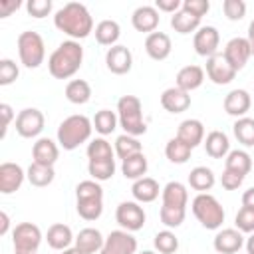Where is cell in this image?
I'll return each mask as SVG.
<instances>
[{
    "mask_svg": "<svg viewBox=\"0 0 254 254\" xmlns=\"http://www.w3.org/2000/svg\"><path fill=\"white\" fill-rule=\"evenodd\" d=\"M18 75H20V69H18L16 62L10 58H2L0 60V85L14 83L18 79Z\"/></svg>",
    "mask_w": 254,
    "mask_h": 254,
    "instance_id": "7dc6e473",
    "label": "cell"
},
{
    "mask_svg": "<svg viewBox=\"0 0 254 254\" xmlns=\"http://www.w3.org/2000/svg\"><path fill=\"white\" fill-rule=\"evenodd\" d=\"M242 183H244V177H242V175H238V173H234V171L224 169V171H222V175H220V185H222L226 190H236Z\"/></svg>",
    "mask_w": 254,
    "mask_h": 254,
    "instance_id": "816d5d0a",
    "label": "cell"
},
{
    "mask_svg": "<svg viewBox=\"0 0 254 254\" xmlns=\"http://www.w3.org/2000/svg\"><path fill=\"white\" fill-rule=\"evenodd\" d=\"M161 222L167 226V228H177L185 222V216H187V208H177V206H161Z\"/></svg>",
    "mask_w": 254,
    "mask_h": 254,
    "instance_id": "ee69618b",
    "label": "cell"
},
{
    "mask_svg": "<svg viewBox=\"0 0 254 254\" xmlns=\"http://www.w3.org/2000/svg\"><path fill=\"white\" fill-rule=\"evenodd\" d=\"M244 246H246V252H248V254H254V232H252V234L246 238Z\"/></svg>",
    "mask_w": 254,
    "mask_h": 254,
    "instance_id": "91938a15",
    "label": "cell"
},
{
    "mask_svg": "<svg viewBox=\"0 0 254 254\" xmlns=\"http://www.w3.org/2000/svg\"><path fill=\"white\" fill-rule=\"evenodd\" d=\"M14 125H16V133L24 139H34L38 137L42 131H44V125H46V117L40 109L36 107H26L22 109L16 119H14Z\"/></svg>",
    "mask_w": 254,
    "mask_h": 254,
    "instance_id": "9c48e42d",
    "label": "cell"
},
{
    "mask_svg": "<svg viewBox=\"0 0 254 254\" xmlns=\"http://www.w3.org/2000/svg\"><path fill=\"white\" fill-rule=\"evenodd\" d=\"M250 105H252V95L246 89H232L224 97V111L236 119L246 117Z\"/></svg>",
    "mask_w": 254,
    "mask_h": 254,
    "instance_id": "ffe728a7",
    "label": "cell"
},
{
    "mask_svg": "<svg viewBox=\"0 0 254 254\" xmlns=\"http://www.w3.org/2000/svg\"><path fill=\"white\" fill-rule=\"evenodd\" d=\"M26 10L32 18H46L52 12V0H28Z\"/></svg>",
    "mask_w": 254,
    "mask_h": 254,
    "instance_id": "681fc988",
    "label": "cell"
},
{
    "mask_svg": "<svg viewBox=\"0 0 254 254\" xmlns=\"http://www.w3.org/2000/svg\"><path fill=\"white\" fill-rule=\"evenodd\" d=\"M75 208H77V214L91 222V220H97L103 212V198H85V200H77L75 202Z\"/></svg>",
    "mask_w": 254,
    "mask_h": 254,
    "instance_id": "7bdbcfd3",
    "label": "cell"
},
{
    "mask_svg": "<svg viewBox=\"0 0 254 254\" xmlns=\"http://www.w3.org/2000/svg\"><path fill=\"white\" fill-rule=\"evenodd\" d=\"M246 40H248L250 50H252V56H254V20H252L250 26H248V36H246Z\"/></svg>",
    "mask_w": 254,
    "mask_h": 254,
    "instance_id": "680465c9",
    "label": "cell"
},
{
    "mask_svg": "<svg viewBox=\"0 0 254 254\" xmlns=\"http://www.w3.org/2000/svg\"><path fill=\"white\" fill-rule=\"evenodd\" d=\"M202 145H204L206 155L212 157V159H226V155L230 153V141H228V135L222 133V131H218V129L210 131V133L204 137Z\"/></svg>",
    "mask_w": 254,
    "mask_h": 254,
    "instance_id": "484cf974",
    "label": "cell"
},
{
    "mask_svg": "<svg viewBox=\"0 0 254 254\" xmlns=\"http://www.w3.org/2000/svg\"><path fill=\"white\" fill-rule=\"evenodd\" d=\"M83 62V48L75 40L62 42L48 58V71L56 79H69L75 75Z\"/></svg>",
    "mask_w": 254,
    "mask_h": 254,
    "instance_id": "7a4b0ae2",
    "label": "cell"
},
{
    "mask_svg": "<svg viewBox=\"0 0 254 254\" xmlns=\"http://www.w3.org/2000/svg\"><path fill=\"white\" fill-rule=\"evenodd\" d=\"M161 105L169 113H183L190 107V95L187 91L179 89L177 85H173L161 93Z\"/></svg>",
    "mask_w": 254,
    "mask_h": 254,
    "instance_id": "44dd1931",
    "label": "cell"
},
{
    "mask_svg": "<svg viewBox=\"0 0 254 254\" xmlns=\"http://www.w3.org/2000/svg\"><path fill=\"white\" fill-rule=\"evenodd\" d=\"M190 153H192V149L187 143H183L179 137L169 139L165 145V157L175 165H185L190 159Z\"/></svg>",
    "mask_w": 254,
    "mask_h": 254,
    "instance_id": "d590c367",
    "label": "cell"
},
{
    "mask_svg": "<svg viewBox=\"0 0 254 254\" xmlns=\"http://www.w3.org/2000/svg\"><path fill=\"white\" fill-rule=\"evenodd\" d=\"M54 26L77 42L93 32V18L83 4L67 2L54 14Z\"/></svg>",
    "mask_w": 254,
    "mask_h": 254,
    "instance_id": "6da1fadb",
    "label": "cell"
},
{
    "mask_svg": "<svg viewBox=\"0 0 254 254\" xmlns=\"http://www.w3.org/2000/svg\"><path fill=\"white\" fill-rule=\"evenodd\" d=\"M222 56L226 58V62H228L236 71H240V69L248 64V60H250V56H252V50H250V44H248L246 38H232V40L224 46Z\"/></svg>",
    "mask_w": 254,
    "mask_h": 254,
    "instance_id": "5bb4252c",
    "label": "cell"
},
{
    "mask_svg": "<svg viewBox=\"0 0 254 254\" xmlns=\"http://www.w3.org/2000/svg\"><path fill=\"white\" fill-rule=\"evenodd\" d=\"M8 230H10V218H8V214L2 210V212H0V236L8 234Z\"/></svg>",
    "mask_w": 254,
    "mask_h": 254,
    "instance_id": "6f0895ef",
    "label": "cell"
},
{
    "mask_svg": "<svg viewBox=\"0 0 254 254\" xmlns=\"http://www.w3.org/2000/svg\"><path fill=\"white\" fill-rule=\"evenodd\" d=\"M91 123H93V129H95L101 137H105V135H111V133L117 129L119 117H117V113L111 111V109H99V111L95 113V117L91 119Z\"/></svg>",
    "mask_w": 254,
    "mask_h": 254,
    "instance_id": "e575fe53",
    "label": "cell"
},
{
    "mask_svg": "<svg viewBox=\"0 0 254 254\" xmlns=\"http://www.w3.org/2000/svg\"><path fill=\"white\" fill-rule=\"evenodd\" d=\"M183 10L196 18H202L210 10V2L208 0H183Z\"/></svg>",
    "mask_w": 254,
    "mask_h": 254,
    "instance_id": "f907efd6",
    "label": "cell"
},
{
    "mask_svg": "<svg viewBox=\"0 0 254 254\" xmlns=\"http://www.w3.org/2000/svg\"><path fill=\"white\" fill-rule=\"evenodd\" d=\"M62 254H83V252H79L75 246H71V248H67V250H62Z\"/></svg>",
    "mask_w": 254,
    "mask_h": 254,
    "instance_id": "94428289",
    "label": "cell"
},
{
    "mask_svg": "<svg viewBox=\"0 0 254 254\" xmlns=\"http://www.w3.org/2000/svg\"><path fill=\"white\" fill-rule=\"evenodd\" d=\"M202 81H204V69L200 65H194V64L181 67L179 73H177V77H175V85L179 89L187 91V93L198 89L202 85Z\"/></svg>",
    "mask_w": 254,
    "mask_h": 254,
    "instance_id": "7402d4cb",
    "label": "cell"
},
{
    "mask_svg": "<svg viewBox=\"0 0 254 254\" xmlns=\"http://www.w3.org/2000/svg\"><path fill=\"white\" fill-rule=\"evenodd\" d=\"M216 183V177L212 173V169L208 167H194L190 173H189V187L192 190H198V192H206L214 187Z\"/></svg>",
    "mask_w": 254,
    "mask_h": 254,
    "instance_id": "4dcf8cb0",
    "label": "cell"
},
{
    "mask_svg": "<svg viewBox=\"0 0 254 254\" xmlns=\"http://www.w3.org/2000/svg\"><path fill=\"white\" fill-rule=\"evenodd\" d=\"M137 153H143V145H141V141L137 137L123 133V135H119L115 139V155L121 161H125L127 157H133Z\"/></svg>",
    "mask_w": 254,
    "mask_h": 254,
    "instance_id": "74e56055",
    "label": "cell"
},
{
    "mask_svg": "<svg viewBox=\"0 0 254 254\" xmlns=\"http://www.w3.org/2000/svg\"><path fill=\"white\" fill-rule=\"evenodd\" d=\"M224 169L228 171H234L242 177H246L250 171H252V157L244 151V149H234L226 155L224 159Z\"/></svg>",
    "mask_w": 254,
    "mask_h": 254,
    "instance_id": "1f68e13d",
    "label": "cell"
},
{
    "mask_svg": "<svg viewBox=\"0 0 254 254\" xmlns=\"http://www.w3.org/2000/svg\"><path fill=\"white\" fill-rule=\"evenodd\" d=\"M115 220L121 226V230L137 232V230H141L145 226L147 214H145L143 206L137 200H123L115 208Z\"/></svg>",
    "mask_w": 254,
    "mask_h": 254,
    "instance_id": "ba28073f",
    "label": "cell"
},
{
    "mask_svg": "<svg viewBox=\"0 0 254 254\" xmlns=\"http://www.w3.org/2000/svg\"><path fill=\"white\" fill-rule=\"evenodd\" d=\"M153 246L161 254H175L179 250V238H177V234L171 228H165V230H159L155 234Z\"/></svg>",
    "mask_w": 254,
    "mask_h": 254,
    "instance_id": "b9f144b4",
    "label": "cell"
},
{
    "mask_svg": "<svg viewBox=\"0 0 254 254\" xmlns=\"http://www.w3.org/2000/svg\"><path fill=\"white\" fill-rule=\"evenodd\" d=\"M65 99L73 105H83L91 99V85L85 79H71L65 85Z\"/></svg>",
    "mask_w": 254,
    "mask_h": 254,
    "instance_id": "d6a6232c",
    "label": "cell"
},
{
    "mask_svg": "<svg viewBox=\"0 0 254 254\" xmlns=\"http://www.w3.org/2000/svg\"><path fill=\"white\" fill-rule=\"evenodd\" d=\"M242 206L254 208V187H250L248 190L242 192Z\"/></svg>",
    "mask_w": 254,
    "mask_h": 254,
    "instance_id": "9f6ffc18",
    "label": "cell"
},
{
    "mask_svg": "<svg viewBox=\"0 0 254 254\" xmlns=\"http://www.w3.org/2000/svg\"><path fill=\"white\" fill-rule=\"evenodd\" d=\"M105 65L111 73L115 75H125L131 71L133 67V54L127 46H113V48H107L105 52Z\"/></svg>",
    "mask_w": 254,
    "mask_h": 254,
    "instance_id": "7c38bea8",
    "label": "cell"
},
{
    "mask_svg": "<svg viewBox=\"0 0 254 254\" xmlns=\"http://www.w3.org/2000/svg\"><path fill=\"white\" fill-rule=\"evenodd\" d=\"M26 179L30 181L32 187L42 189V187H48V185L54 183L56 171H54V167H46V165L32 163V165L28 167V171H26Z\"/></svg>",
    "mask_w": 254,
    "mask_h": 254,
    "instance_id": "836d02e7",
    "label": "cell"
},
{
    "mask_svg": "<svg viewBox=\"0 0 254 254\" xmlns=\"http://www.w3.org/2000/svg\"><path fill=\"white\" fill-rule=\"evenodd\" d=\"M119 125L127 135L139 137L147 133V123L143 119V103L137 95H123L117 101Z\"/></svg>",
    "mask_w": 254,
    "mask_h": 254,
    "instance_id": "277c9868",
    "label": "cell"
},
{
    "mask_svg": "<svg viewBox=\"0 0 254 254\" xmlns=\"http://www.w3.org/2000/svg\"><path fill=\"white\" fill-rule=\"evenodd\" d=\"M161 198L165 206H177V208H187L189 202V190L183 183L179 181H171L163 187L161 190Z\"/></svg>",
    "mask_w": 254,
    "mask_h": 254,
    "instance_id": "83f0119b",
    "label": "cell"
},
{
    "mask_svg": "<svg viewBox=\"0 0 254 254\" xmlns=\"http://www.w3.org/2000/svg\"><path fill=\"white\" fill-rule=\"evenodd\" d=\"M155 8H157L159 12L177 14V12L183 8V2H181V0H157V2H155Z\"/></svg>",
    "mask_w": 254,
    "mask_h": 254,
    "instance_id": "f5cc1de1",
    "label": "cell"
},
{
    "mask_svg": "<svg viewBox=\"0 0 254 254\" xmlns=\"http://www.w3.org/2000/svg\"><path fill=\"white\" fill-rule=\"evenodd\" d=\"M58 157H60V147L50 137H40L34 143V147H32V163L54 167V163L58 161Z\"/></svg>",
    "mask_w": 254,
    "mask_h": 254,
    "instance_id": "d6986e66",
    "label": "cell"
},
{
    "mask_svg": "<svg viewBox=\"0 0 254 254\" xmlns=\"http://www.w3.org/2000/svg\"><path fill=\"white\" fill-rule=\"evenodd\" d=\"M190 208H192L194 218L206 230H218L222 226V222H224V208H222V204L218 202L216 196H212L208 192H198L192 198Z\"/></svg>",
    "mask_w": 254,
    "mask_h": 254,
    "instance_id": "5b68a950",
    "label": "cell"
},
{
    "mask_svg": "<svg viewBox=\"0 0 254 254\" xmlns=\"http://www.w3.org/2000/svg\"><path fill=\"white\" fill-rule=\"evenodd\" d=\"M244 236L238 228H222L216 232L212 246L216 250V254H236L242 246H244Z\"/></svg>",
    "mask_w": 254,
    "mask_h": 254,
    "instance_id": "9a60e30c",
    "label": "cell"
},
{
    "mask_svg": "<svg viewBox=\"0 0 254 254\" xmlns=\"http://www.w3.org/2000/svg\"><path fill=\"white\" fill-rule=\"evenodd\" d=\"M46 240H48V246L54 250H67V248H71V242H75V236L67 224L56 222L48 228Z\"/></svg>",
    "mask_w": 254,
    "mask_h": 254,
    "instance_id": "603a6c76",
    "label": "cell"
},
{
    "mask_svg": "<svg viewBox=\"0 0 254 254\" xmlns=\"http://www.w3.org/2000/svg\"><path fill=\"white\" fill-rule=\"evenodd\" d=\"M42 230L34 222H20L12 230V244L14 254H38L42 244Z\"/></svg>",
    "mask_w": 254,
    "mask_h": 254,
    "instance_id": "52a82bcc",
    "label": "cell"
},
{
    "mask_svg": "<svg viewBox=\"0 0 254 254\" xmlns=\"http://www.w3.org/2000/svg\"><path fill=\"white\" fill-rule=\"evenodd\" d=\"M95 40L99 46H117V40L121 36V28L115 20H101L97 26H95Z\"/></svg>",
    "mask_w": 254,
    "mask_h": 254,
    "instance_id": "f546056e",
    "label": "cell"
},
{
    "mask_svg": "<svg viewBox=\"0 0 254 254\" xmlns=\"http://www.w3.org/2000/svg\"><path fill=\"white\" fill-rule=\"evenodd\" d=\"M103 242H105L103 234H101L97 228H91V226H89V228H83V230L77 232L73 246H75L79 252H83V254H95V252H101Z\"/></svg>",
    "mask_w": 254,
    "mask_h": 254,
    "instance_id": "cb8c5ba5",
    "label": "cell"
},
{
    "mask_svg": "<svg viewBox=\"0 0 254 254\" xmlns=\"http://www.w3.org/2000/svg\"><path fill=\"white\" fill-rule=\"evenodd\" d=\"M171 50H173V44H171L169 34L165 32H153L145 38V52L155 62L167 60L171 56Z\"/></svg>",
    "mask_w": 254,
    "mask_h": 254,
    "instance_id": "ac0fdd59",
    "label": "cell"
},
{
    "mask_svg": "<svg viewBox=\"0 0 254 254\" xmlns=\"http://www.w3.org/2000/svg\"><path fill=\"white\" fill-rule=\"evenodd\" d=\"M99 254H137V238L127 230H111Z\"/></svg>",
    "mask_w": 254,
    "mask_h": 254,
    "instance_id": "30bf717a",
    "label": "cell"
},
{
    "mask_svg": "<svg viewBox=\"0 0 254 254\" xmlns=\"http://www.w3.org/2000/svg\"><path fill=\"white\" fill-rule=\"evenodd\" d=\"M85 198H103V189L97 181L87 179L75 187V200H85Z\"/></svg>",
    "mask_w": 254,
    "mask_h": 254,
    "instance_id": "f6af8a7d",
    "label": "cell"
},
{
    "mask_svg": "<svg viewBox=\"0 0 254 254\" xmlns=\"http://www.w3.org/2000/svg\"><path fill=\"white\" fill-rule=\"evenodd\" d=\"M147 169H149V161L145 157V153H137L133 157H127L125 161H121V173L125 179H131V181H139L147 175Z\"/></svg>",
    "mask_w": 254,
    "mask_h": 254,
    "instance_id": "f1b7e54d",
    "label": "cell"
},
{
    "mask_svg": "<svg viewBox=\"0 0 254 254\" xmlns=\"http://www.w3.org/2000/svg\"><path fill=\"white\" fill-rule=\"evenodd\" d=\"M161 22V16H159V10L155 6H139L135 8V12L131 14V24L137 32H143V34H153L157 32V26Z\"/></svg>",
    "mask_w": 254,
    "mask_h": 254,
    "instance_id": "e0dca14e",
    "label": "cell"
},
{
    "mask_svg": "<svg viewBox=\"0 0 254 254\" xmlns=\"http://www.w3.org/2000/svg\"><path fill=\"white\" fill-rule=\"evenodd\" d=\"M232 133L236 141L244 147H254V119L252 117H240L232 125Z\"/></svg>",
    "mask_w": 254,
    "mask_h": 254,
    "instance_id": "ab89813d",
    "label": "cell"
},
{
    "mask_svg": "<svg viewBox=\"0 0 254 254\" xmlns=\"http://www.w3.org/2000/svg\"><path fill=\"white\" fill-rule=\"evenodd\" d=\"M139 254H157L155 250H143V252H139Z\"/></svg>",
    "mask_w": 254,
    "mask_h": 254,
    "instance_id": "6125c7cd",
    "label": "cell"
},
{
    "mask_svg": "<svg viewBox=\"0 0 254 254\" xmlns=\"http://www.w3.org/2000/svg\"><path fill=\"white\" fill-rule=\"evenodd\" d=\"M93 131V123L85 115H69L58 127V143L65 151L77 149L81 143L89 141Z\"/></svg>",
    "mask_w": 254,
    "mask_h": 254,
    "instance_id": "3957f363",
    "label": "cell"
},
{
    "mask_svg": "<svg viewBox=\"0 0 254 254\" xmlns=\"http://www.w3.org/2000/svg\"><path fill=\"white\" fill-rule=\"evenodd\" d=\"M87 159L89 161H107L115 157V149H111V143L105 137H95L87 143Z\"/></svg>",
    "mask_w": 254,
    "mask_h": 254,
    "instance_id": "f35d334b",
    "label": "cell"
},
{
    "mask_svg": "<svg viewBox=\"0 0 254 254\" xmlns=\"http://www.w3.org/2000/svg\"><path fill=\"white\" fill-rule=\"evenodd\" d=\"M0 113H2V139H4L6 131H8L12 119H16V115H14V111H12V107L8 103H0Z\"/></svg>",
    "mask_w": 254,
    "mask_h": 254,
    "instance_id": "db71d44e",
    "label": "cell"
},
{
    "mask_svg": "<svg viewBox=\"0 0 254 254\" xmlns=\"http://www.w3.org/2000/svg\"><path fill=\"white\" fill-rule=\"evenodd\" d=\"M206 75L216 85H226L236 77V69L226 62L222 54H214L206 60Z\"/></svg>",
    "mask_w": 254,
    "mask_h": 254,
    "instance_id": "4fadbf2b",
    "label": "cell"
},
{
    "mask_svg": "<svg viewBox=\"0 0 254 254\" xmlns=\"http://www.w3.org/2000/svg\"><path fill=\"white\" fill-rule=\"evenodd\" d=\"M18 56H20V64L28 69H36L44 64L46 58V44L44 38L34 32V30H26L18 36Z\"/></svg>",
    "mask_w": 254,
    "mask_h": 254,
    "instance_id": "8992f818",
    "label": "cell"
},
{
    "mask_svg": "<svg viewBox=\"0 0 254 254\" xmlns=\"http://www.w3.org/2000/svg\"><path fill=\"white\" fill-rule=\"evenodd\" d=\"M222 12L230 22H238L246 16V2H242V0H224L222 2Z\"/></svg>",
    "mask_w": 254,
    "mask_h": 254,
    "instance_id": "c3c4849f",
    "label": "cell"
},
{
    "mask_svg": "<svg viewBox=\"0 0 254 254\" xmlns=\"http://www.w3.org/2000/svg\"><path fill=\"white\" fill-rule=\"evenodd\" d=\"M161 190H163V189L159 187V183H157L153 177H143V179H139V181H133V187H131V194H133V198H135L139 204L157 200V196H159Z\"/></svg>",
    "mask_w": 254,
    "mask_h": 254,
    "instance_id": "4316f807",
    "label": "cell"
},
{
    "mask_svg": "<svg viewBox=\"0 0 254 254\" xmlns=\"http://www.w3.org/2000/svg\"><path fill=\"white\" fill-rule=\"evenodd\" d=\"M20 8V2L18 0H4V2H0V18H8L14 10H18Z\"/></svg>",
    "mask_w": 254,
    "mask_h": 254,
    "instance_id": "11a10c76",
    "label": "cell"
},
{
    "mask_svg": "<svg viewBox=\"0 0 254 254\" xmlns=\"http://www.w3.org/2000/svg\"><path fill=\"white\" fill-rule=\"evenodd\" d=\"M192 46H194V52L202 58H210L218 52V46H220V34L214 26H200L196 32H194V38H192Z\"/></svg>",
    "mask_w": 254,
    "mask_h": 254,
    "instance_id": "8fae6325",
    "label": "cell"
},
{
    "mask_svg": "<svg viewBox=\"0 0 254 254\" xmlns=\"http://www.w3.org/2000/svg\"><path fill=\"white\" fill-rule=\"evenodd\" d=\"M234 224L242 234H252L254 232V208L242 206L234 216Z\"/></svg>",
    "mask_w": 254,
    "mask_h": 254,
    "instance_id": "bcb514c9",
    "label": "cell"
},
{
    "mask_svg": "<svg viewBox=\"0 0 254 254\" xmlns=\"http://www.w3.org/2000/svg\"><path fill=\"white\" fill-rule=\"evenodd\" d=\"M171 28L177 32V34H190V32H196L200 28V18L185 12L183 8L171 16Z\"/></svg>",
    "mask_w": 254,
    "mask_h": 254,
    "instance_id": "8d00e7d4",
    "label": "cell"
},
{
    "mask_svg": "<svg viewBox=\"0 0 254 254\" xmlns=\"http://www.w3.org/2000/svg\"><path fill=\"white\" fill-rule=\"evenodd\" d=\"M26 179V171L18 163H2L0 165V192L12 194L16 192Z\"/></svg>",
    "mask_w": 254,
    "mask_h": 254,
    "instance_id": "2e32d148",
    "label": "cell"
},
{
    "mask_svg": "<svg viewBox=\"0 0 254 254\" xmlns=\"http://www.w3.org/2000/svg\"><path fill=\"white\" fill-rule=\"evenodd\" d=\"M177 137L187 143L190 149H194L196 145H200L204 141V125L198 119H185L181 121L179 129H177Z\"/></svg>",
    "mask_w": 254,
    "mask_h": 254,
    "instance_id": "d4e9b609",
    "label": "cell"
},
{
    "mask_svg": "<svg viewBox=\"0 0 254 254\" xmlns=\"http://www.w3.org/2000/svg\"><path fill=\"white\" fill-rule=\"evenodd\" d=\"M115 159H107V161H89L87 163V173L93 181L103 183L109 181L115 175Z\"/></svg>",
    "mask_w": 254,
    "mask_h": 254,
    "instance_id": "60d3db41",
    "label": "cell"
}]
</instances>
